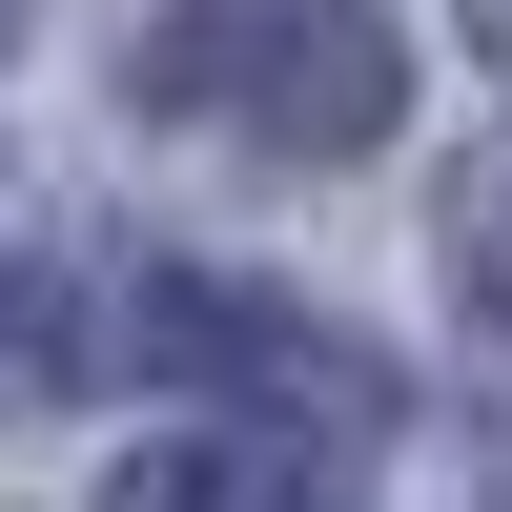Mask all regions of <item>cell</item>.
<instances>
[{"instance_id":"obj_1","label":"cell","mask_w":512,"mask_h":512,"mask_svg":"<svg viewBox=\"0 0 512 512\" xmlns=\"http://www.w3.org/2000/svg\"><path fill=\"white\" fill-rule=\"evenodd\" d=\"M144 103L226 123L267 164H349V144H390L410 41H390V0H164L144 21Z\"/></svg>"},{"instance_id":"obj_2","label":"cell","mask_w":512,"mask_h":512,"mask_svg":"<svg viewBox=\"0 0 512 512\" xmlns=\"http://www.w3.org/2000/svg\"><path fill=\"white\" fill-rule=\"evenodd\" d=\"M103 512H328V472L287 431H164V451H123Z\"/></svg>"},{"instance_id":"obj_3","label":"cell","mask_w":512,"mask_h":512,"mask_svg":"<svg viewBox=\"0 0 512 512\" xmlns=\"http://www.w3.org/2000/svg\"><path fill=\"white\" fill-rule=\"evenodd\" d=\"M451 267H472V308L512 328V144L472 164V185H451Z\"/></svg>"},{"instance_id":"obj_4","label":"cell","mask_w":512,"mask_h":512,"mask_svg":"<svg viewBox=\"0 0 512 512\" xmlns=\"http://www.w3.org/2000/svg\"><path fill=\"white\" fill-rule=\"evenodd\" d=\"M0 41H21V0H0Z\"/></svg>"}]
</instances>
